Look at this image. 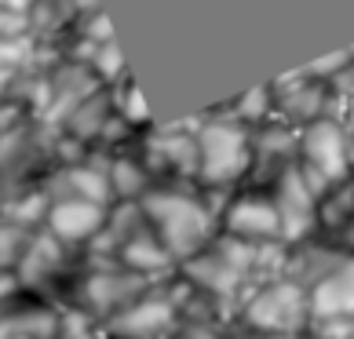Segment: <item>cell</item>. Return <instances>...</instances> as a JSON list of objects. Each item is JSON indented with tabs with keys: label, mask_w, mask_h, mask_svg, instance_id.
Returning <instances> with one entry per match:
<instances>
[{
	"label": "cell",
	"mask_w": 354,
	"mask_h": 339,
	"mask_svg": "<svg viewBox=\"0 0 354 339\" xmlns=\"http://www.w3.org/2000/svg\"><path fill=\"white\" fill-rule=\"evenodd\" d=\"M354 318V252L310 289V321Z\"/></svg>",
	"instance_id": "obj_10"
},
{
	"label": "cell",
	"mask_w": 354,
	"mask_h": 339,
	"mask_svg": "<svg viewBox=\"0 0 354 339\" xmlns=\"http://www.w3.org/2000/svg\"><path fill=\"white\" fill-rule=\"evenodd\" d=\"M106 175H110V190L121 193V197H128V201H139L142 193L150 190L147 168H142L136 157H113L106 164Z\"/></svg>",
	"instance_id": "obj_15"
},
{
	"label": "cell",
	"mask_w": 354,
	"mask_h": 339,
	"mask_svg": "<svg viewBox=\"0 0 354 339\" xmlns=\"http://www.w3.org/2000/svg\"><path fill=\"white\" fill-rule=\"evenodd\" d=\"M351 59H354V51H336V55H329V59H318V62H307L304 73L307 81H318V84H325L329 77H339L347 66H351Z\"/></svg>",
	"instance_id": "obj_22"
},
{
	"label": "cell",
	"mask_w": 354,
	"mask_h": 339,
	"mask_svg": "<svg viewBox=\"0 0 354 339\" xmlns=\"http://www.w3.org/2000/svg\"><path fill=\"white\" fill-rule=\"evenodd\" d=\"M139 208L150 233L179 267L216 241V212L205 208L194 193H183L176 186H150L139 197Z\"/></svg>",
	"instance_id": "obj_1"
},
{
	"label": "cell",
	"mask_w": 354,
	"mask_h": 339,
	"mask_svg": "<svg viewBox=\"0 0 354 339\" xmlns=\"http://www.w3.org/2000/svg\"><path fill=\"white\" fill-rule=\"evenodd\" d=\"M219 226L227 238L248 244H281V219L278 208L263 193H241L219 212Z\"/></svg>",
	"instance_id": "obj_7"
},
{
	"label": "cell",
	"mask_w": 354,
	"mask_h": 339,
	"mask_svg": "<svg viewBox=\"0 0 354 339\" xmlns=\"http://www.w3.org/2000/svg\"><path fill=\"white\" fill-rule=\"evenodd\" d=\"M241 325L252 336H270V339L307 336V329H310V292L304 284L288 281V278H274L245 299Z\"/></svg>",
	"instance_id": "obj_3"
},
{
	"label": "cell",
	"mask_w": 354,
	"mask_h": 339,
	"mask_svg": "<svg viewBox=\"0 0 354 339\" xmlns=\"http://www.w3.org/2000/svg\"><path fill=\"white\" fill-rule=\"evenodd\" d=\"M30 238H33V230L0 219V273L15 270V267L22 263L26 249H30Z\"/></svg>",
	"instance_id": "obj_17"
},
{
	"label": "cell",
	"mask_w": 354,
	"mask_h": 339,
	"mask_svg": "<svg viewBox=\"0 0 354 339\" xmlns=\"http://www.w3.org/2000/svg\"><path fill=\"white\" fill-rule=\"evenodd\" d=\"M252 172V135L234 117H205L198 132V179L212 190H230Z\"/></svg>",
	"instance_id": "obj_2"
},
{
	"label": "cell",
	"mask_w": 354,
	"mask_h": 339,
	"mask_svg": "<svg viewBox=\"0 0 354 339\" xmlns=\"http://www.w3.org/2000/svg\"><path fill=\"white\" fill-rule=\"evenodd\" d=\"M66 4L73 11H84V15H91V11H99V0H66Z\"/></svg>",
	"instance_id": "obj_27"
},
{
	"label": "cell",
	"mask_w": 354,
	"mask_h": 339,
	"mask_svg": "<svg viewBox=\"0 0 354 339\" xmlns=\"http://www.w3.org/2000/svg\"><path fill=\"white\" fill-rule=\"evenodd\" d=\"M48 208H51V197H48V190H33V193H26V197L19 201H11L4 208V219L8 223H19V226H37V223H44L48 219Z\"/></svg>",
	"instance_id": "obj_18"
},
{
	"label": "cell",
	"mask_w": 354,
	"mask_h": 339,
	"mask_svg": "<svg viewBox=\"0 0 354 339\" xmlns=\"http://www.w3.org/2000/svg\"><path fill=\"white\" fill-rule=\"evenodd\" d=\"M37 0H0V11H19V15H30V8Z\"/></svg>",
	"instance_id": "obj_26"
},
{
	"label": "cell",
	"mask_w": 354,
	"mask_h": 339,
	"mask_svg": "<svg viewBox=\"0 0 354 339\" xmlns=\"http://www.w3.org/2000/svg\"><path fill=\"white\" fill-rule=\"evenodd\" d=\"M270 110H274V88H252L234 102L227 117H234L238 124H256V121H263Z\"/></svg>",
	"instance_id": "obj_20"
},
{
	"label": "cell",
	"mask_w": 354,
	"mask_h": 339,
	"mask_svg": "<svg viewBox=\"0 0 354 339\" xmlns=\"http://www.w3.org/2000/svg\"><path fill=\"white\" fill-rule=\"evenodd\" d=\"M110 208L95 204V201H51L44 230L55 238L59 244H91L106 226Z\"/></svg>",
	"instance_id": "obj_9"
},
{
	"label": "cell",
	"mask_w": 354,
	"mask_h": 339,
	"mask_svg": "<svg viewBox=\"0 0 354 339\" xmlns=\"http://www.w3.org/2000/svg\"><path fill=\"white\" fill-rule=\"evenodd\" d=\"M26 59H30V41L26 37H19V41H0V88L26 66Z\"/></svg>",
	"instance_id": "obj_21"
},
{
	"label": "cell",
	"mask_w": 354,
	"mask_h": 339,
	"mask_svg": "<svg viewBox=\"0 0 354 339\" xmlns=\"http://www.w3.org/2000/svg\"><path fill=\"white\" fill-rule=\"evenodd\" d=\"M110 117H113L110 91H95L91 99H84L81 106H77V113L66 121V128H70L73 139H95V135H102V128L110 124Z\"/></svg>",
	"instance_id": "obj_14"
},
{
	"label": "cell",
	"mask_w": 354,
	"mask_h": 339,
	"mask_svg": "<svg viewBox=\"0 0 354 339\" xmlns=\"http://www.w3.org/2000/svg\"><path fill=\"white\" fill-rule=\"evenodd\" d=\"M150 289H157V284L150 281H142L139 273L132 270H124L121 263H117L113 270H91L84 284H81V299H84V307L88 310H95V314L102 321H110L113 314H121L124 307H132L139 296H147Z\"/></svg>",
	"instance_id": "obj_8"
},
{
	"label": "cell",
	"mask_w": 354,
	"mask_h": 339,
	"mask_svg": "<svg viewBox=\"0 0 354 339\" xmlns=\"http://www.w3.org/2000/svg\"><path fill=\"white\" fill-rule=\"evenodd\" d=\"M51 201H95V204H110L113 190H110V175L106 168L95 164H70L51 179L48 186Z\"/></svg>",
	"instance_id": "obj_11"
},
{
	"label": "cell",
	"mask_w": 354,
	"mask_h": 339,
	"mask_svg": "<svg viewBox=\"0 0 354 339\" xmlns=\"http://www.w3.org/2000/svg\"><path fill=\"white\" fill-rule=\"evenodd\" d=\"M0 339H33L26 329V307H0Z\"/></svg>",
	"instance_id": "obj_24"
},
{
	"label": "cell",
	"mask_w": 354,
	"mask_h": 339,
	"mask_svg": "<svg viewBox=\"0 0 354 339\" xmlns=\"http://www.w3.org/2000/svg\"><path fill=\"white\" fill-rule=\"evenodd\" d=\"M113 113L121 117L124 124H150V110H147V99L139 95V88L132 81H124V84H117L113 91Z\"/></svg>",
	"instance_id": "obj_19"
},
{
	"label": "cell",
	"mask_w": 354,
	"mask_h": 339,
	"mask_svg": "<svg viewBox=\"0 0 354 339\" xmlns=\"http://www.w3.org/2000/svg\"><path fill=\"white\" fill-rule=\"evenodd\" d=\"M84 55H88V70L95 73L99 84H124V55L121 48H117V41L110 44H84Z\"/></svg>",
	"instance_id": "obj_16"
},
{
	"label": "cell",
	"mask_w": 354,
	"mask_h": 339,
	"mask_svg": "<svg viewBox=\"0 0 354 339\" xmlns=\"http://www.w3.org/2000/svg\"><path fill=\"white\" fill-rule=\"evenodd\" d=\"M274 208H278V219H281V244H299L310 238V230L318 226V208L322 197L310 190V182L304 179L299 164L285 168V172L274 179V193H270Z\"/></svg>",
	"instance_id": "obj_6"
},
{
	"label": "cell",
	"mask_w": 354,
	"mask_h": 339,
	"mask_svg": "<svg viewBox=\"0 0 354 339\" xmlns=\"http://www.w3.org/2000/svg\"><path fill=\"white\" fill-rule=\"evenodd\" d=\"M62 259H66V244H59L48 230L33 233L30 249H26V255H22V263L15 267L19 289H37V284L51 281L62 270Z\"/></svg>",
	"instance_id": "obj_12"
},
{
	"label": "cell",
	"mask_w": 354,
	"mask_h": 339,
	"mask_svg": "<svg viewBox=\"0 0 354 339\" xmlns=\"http://www.w3.org/2000/svg\"><path fill=\"white\" fill-rule=\"evenodd\" d=\"M113 41V30L102 11H91V15L84 19V44H110Z\"/></svg>",
	"instance_id": "obj_25"
},
{
	"label": "cell",
	"mask_w": 354,
	"mask_h": 339,
	"mask_svg": "<svg viewBox=\"0 0 354 339\" xmlns=\"http://www.w3.org/2000/svg\"><path fill=\"white\" fill-rule=\"evenodd\" d=\"M296 339H310V336H296Z\"/></svg>",
	"instance_id": "obj_29"
},
{
	"label": "cell",
	"mask_w": 354,
	"mask_h": 339,
	"mask_svg": "<svg viewBox=\"0 0 354 339\" xmlns=\"http://www.w3.org/2000/svg\"><path fill=\"white\" fill-rule=\"evenodd\" d=\"M150 164L168 168L176 175H198V135H165L150 132Z\"/></svg>",
	"instance_id": "obj_13"
},
{
	"label": "cell",
	"mask_w": 354,
	"mask_h": 339,
	"mask_svg": "<svg viewBox=\"0 0 354 339\" xmlns=\"http://www.w3.org/2000/svg\"><path fill=\"white\" fill-rule=\"evenodd\" d=\"M91 318L84 314V310H66V314H59V339H95L91 336Z\"/></svg>",
	"instance_id": "obj_23"
},
{
	"label": "cell",
	"mask_w": 354,
	"mask_h": 339,
	"mask_svg": "<svg viewBox=\"0 0 354 339\" xmlns=\"http://www.w3.org/2000/svg\"><path fill=\"white\" fill-rule=\"evenodd\" d=\"M179 307L168 296V284H157L147 296H139L132 307H124L121 314L106 321L110 339H165L168 332H179Z\"/></svg>",
	"instance_id": "obj_5"
},
{
	"label": "cell",
	"mask_w": 354,
	"mask_h": 339,
	"mask_svg": "<svg viewBox=\"0 0 354 339\" xmlns=\"http://www.w3.org/2000/svg\"><path fill=\"white\" fill-rule=\"evenodd\" d=\"M299 172L318 197H329L351 175V139L333 117H318L299 132Z\"/></svg>",
	"instance_id": "obj_4"
},
{
	"label": "cell",
	"mask_w": 354,
	"mask_h": 339,
	"mask_svg": "<svg viewBox=\"0 0 354 339\" xmlns=\"http://www.w3.org/2000/svg\"><path fill=\"white\" fill-rule=\"evenodd\" d=\"M245 339H270V336H252V332H248V336H245Z\"/></svg>",
	"instance_id": "obj_28"
}]
</instances>
